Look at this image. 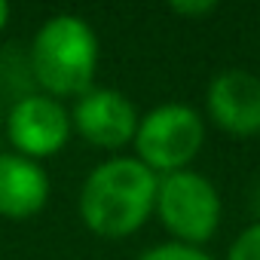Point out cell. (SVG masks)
Wrapping results in <instances>:
<instances>
[{"label": "cell", "instance_id": "1", "mask_svg": "<svg viewBox=\"0 0 260 260\" xmlns=\"http://www.w3.org/2000/svg\"><path fill=\"white\" fill-rule=\"evenodd\" d=\"M159 175L138 156H110L98 162L80 187V220L104 239L138 233L156 205Z\"/></svg>", "mask_w": 260, "mask_h": 260}, {"label": "cell", "instance_id": "2", "mask_svg": "<svg viewBox=\"0 0 260 260\" xmlns=\"http://www.w3.org/2000/svg\"><path fill=\"white\" fill-rule=\"evenodd\" d=\"M101 43L77 13L49 16L31 40V74L52 98H80L95 86Z\"/></svg>", "mask_w": 260, "mask_h": 260}, {"label": "cell", "instance_id": "3", "mask_svg": "<svg viewBox=\"0 0 260 260\" xmlns=\"http://www.w3.org/2000/svg\"><path fill=\"white\" fill-rule=\"evenodd\" d=\"M153 214L172 233L175 242L199 248L217 233L223 205L217 187L205 175L193 169H181V172L159 175Z\"/></svg>", "mask_w": 260, "mask_h": 260}, {"label": "cell", "instance_id": "4", "mask_svg": "<svg viewBox=\"0 0 260 260\" xmlns=\"http://www.w3.org/2000/svg\"><path fill=\"white\" fill-rule=\"evenodd\" d=\"M205 141V122L196 107L184 101H166L150 107L138 119L135 156L156 175L190 169Z\"/></svg>", "mask_w": 260, "mask_h": 260}, {"label": "cell", "instance_id": "5", "mask_svg": "<svg viewBox=\"0 0 260 260\" xmlns=\"http://www.w3.org/2000/svg\"><path fill=\"white\" fill-rule=\"evenodd\" d=\"M71 132H74L71 110L46 92H31L19 98L7 113L10 144L16 147V153L37 162L61 153L71 141Z\"/></svg>", "mask_w": 260, "mask_h": 260}, {"label": "cell", "instance_id": "6", "mask_svg": "<svg viewBox=\"0 0 260 260\" xmlns=\"http://www.w3.org/2000/svg\"><path fill=\"white\" fill-rule=\"evenodd\" d=\"M138 119L141 116L135 104L128 101V95L110 86H92L74 101V110H71L74 128L92 147H101V150H119L128 141H135Z\"/></svg>", "mask_w": 260, "mask_h": 260}, {"label": "cell", "instance_id": "7", "mask_svg": "<svg viewBox=\"0 0 260 260\" xmlns=\"http://www.w3.org/2000/svg\"><path fill=\"white\" fill-rule=\"evenodd\" d=\"M205 107L223 132L239 138L260 135V77L245 68L217 71L205 89Z\"/></svg>", "mask_w": 260, "mask_h": 260}, {"label": "cell", "instance_id": "8", "mask_svg": "<svg viewBox=\"0 0 260 260\" xmlns=\"http://www.w3.org/2000/svg\"><path fill=\"white\" fill-rule=\"evenodd\" d=\"M49 193V175L37 159H28L16 150L0 153V217L28 220L46 208Z\"/></svg>", "mask_w": 260, "mask_h": 260}, {"label": "cell", "instance_id": "9", "mask_svg": "<svg viewBox=\"0 0 260 260\" xmlns=\"http://www.w3.org/2000/svg\"><path fill=\"white\" fill-rule=\"evenodd\" d=\"M138 260H214L211 254H205L202 248H193V245H181V242H162V245H153L147 248Z\"/></svg>", "mask_w": 260, "mask_h": 260}, {"label": "cell", "instance_id": "10", "mask_svg": "<svg viewBox=\"0 0 260 260\" xmlns=\"http://www.w3.org/2000/svg\"><path fill=\"white\" fill-rule=\"evenodd\" d=\"M226 260H260V220L245 226L233 239V245L226 251Z\"/></svg>", "mask_w": 260, "mask_h": 260}, {"label": "cell", "instance_id": "11", "mask_svg": "<svg viewBox=\"0 0 260 260\" xmlns=\"http://www.w3.org/2000/svg\"><path fill=\"white\" fill-rule=\"evenodd\" d=\"M169 10H172V13H178V16L202 19V16H211V13L217 10V4H214V0H172Z\"/></svg>", "mask_w": 260, "mask_h": 260}, {"label": "cell", "instance_id": "12", "mask_svg": "<svg viewBox=\"0 0 260 260\" xmlns=\"http://www.w3.org/2000/svg\"><path fill=\"white\" fill-rule=\"evenodd\" d=\"M10 16H13L10 4H7V0H0V31H4V28L10 25Z\"/></svg>", "mask_w": 260, "mask_h": 260}]
</instances>
